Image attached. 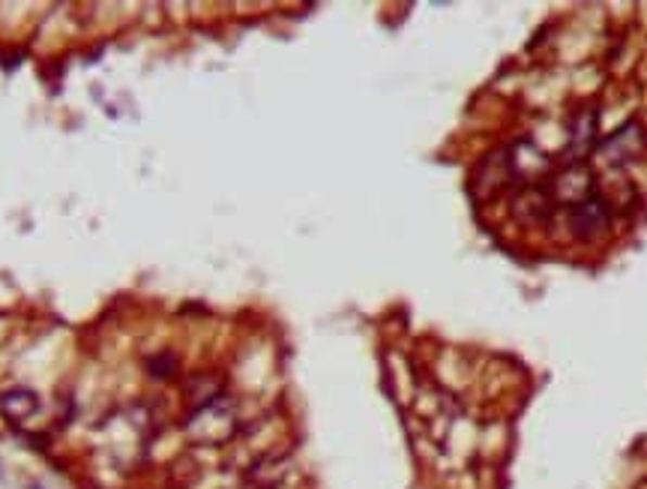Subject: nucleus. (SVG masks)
Wrapping results in <instances>:
<instances>
[{"mask_svg": "<svg viewBox=\"0 0 647 489\" xmlns=\"http://www.w3.org/2000/svg\"><path fill=\"white\" fill-rule=\"evenodd\" d=\"M237 402L228 393H219L216 400L192 409L183 424V432L199 448H223L237 436Z\"/></svg>", "mask_w": 647, "mask_h": 489, "instance_id": "nucleus-1", "label": "nucleus"}, {"mask_svg": "<svg viewBox=\"0 0 647 489\" xmlns=\"http://www.w3.org/2000/svg\"><path fill=\"white\" fill-rule=\"evenodd\" d=\"M512 177H516V165H512V151L510 148H495L489 151L477 163L471 175V192L480 201L498 199L504 189L510 187Z\"/></svg>", "mask_w": 647, "mask_h": 489, "instance_id": "nucleus-2", "label": "nucleus"}, {"mask_svg": "<svg viewBox=\"0 0 647 489\" xmlns=\"http://www.w3.org/2000/svg\"><path fill=\"white\" fill-rule=\"evenodd\" d=\"M647 148V133L642 121H626L597 145V156L609 168H626L642 160Z\"/></svg>", "mask_w": 647, "mask_h": 489, "instance_id": "nucleus-3", "label": "nucleus"}, {"mask_svg": "<svg viewBox=\"0 0 647 489\" xmlns=\"http://www.w3.org/2000/svg\"><path fill=\"white\" fill-rule=\"evenodd\" d=\"M567 226L573 231L575 240H591L602 238L611 226V204L602 192H591L587 199H582L573 208H567Z\"/></svg>", "mask_w": 647, "mask_h": 489, "instance_id": "nucleus-4", "label": "nucleus"}, {"mask_svg": "<svg viewBox=\"0 0 647 489\" xmlns=\"http://www.w3.org/2000/svg\"><path fill=\"white\" fill-rule=\"evenodd\" d=\"M558 211V199L548 184L543 180H528V187L512 199V216L522 226H543Z\"/></svg>", "mask_w": 647, "mask_h": 489, "instance_id": "nucleus-5", "label": "nucleus"}, {"mask_svg": "<svg viewBox=\"0 0 647 489\" xmlns=\"http://www.w3.org/2000/svg\"><path fill=\"white\" fill-rule=\"evenodd\" d=\"M548 187L555 192L558 204H567V208H573L582 199H587L591 192H597V187H594V172L587 168V163H567Z\"/></svg>", "mask_w": 647, "mask_h": 489, "instance_id": "nucleus-6", "label": "nucleus"}, {"mask_svg": "<svg viewBox=\"0 0 647 489\" xmlns=\"http://www.w3.org/2000/svg\"><path fill=\"white\" fill-rule=\"evenodd\" d=\"M599 145V117L594 109H582L570 124V136H567V163H585L591 151H597Z\"/></svg>", "mask_w": 647, "mask_h": 489, "instance_id": "nucleus-7", "label": "nucleus"}, {"mask_svg": "<svg viewBox=\"0 0 647 489\" xmlns=\"http://www.w3.org/2000/svg\"><path fill=\"white\" fill-rule=\"evenodd\" d=\"M39 412V397L30 388H10L0 393V417L10 424H25Z\"/></svg>", "mask_w": 647, "mask_h": 489, "instance_id": "nucleus-8", "label": "nucleus"}, {"mask_svg": "<svg viewBox=\"0 0 647 489\" xmlns=\"http://www.w3.org/2000/svg\"><path fill=\"white\" fill-rule=\"evenodd\" d=\"M286 456H264L262 463H255L252 465V472H250V480L252 484H258L262 489H270L276 487L282 477H286Z\"/></svg>", "mask_w": 647, "mask_h": 489, "instance_id": "nucleus-9", "label": "nucleus"}, {"mask_svg": "<svg viewBox=\"0 0 647 489\" xmlns=\"http://www.w3.org/2000/svg\"><path fill=\"white\" fill-rule=\"evenodd\" d=\"M177 369V361L172 354H165V358H153L150 361V376L153 378H172Z\"/></svg>", "mask_w": 647, "mask_h": 489, "instance_id": "nucleus-10", "label": "nucleus"}, {"mask_svg": "<svg viewBox=\"0 0 647 489\" xmlns=\"http://www.w3.org/2000/svg\"><path fill=\"white\" fill-rule=\"evenodd\" d=\"M34 489H39V487H34Z\"/></svg>", "mask_w": 647, "mask_h": 489, "instance_id": "nucleus-11", "label": "nucleus"}]
</instances>
